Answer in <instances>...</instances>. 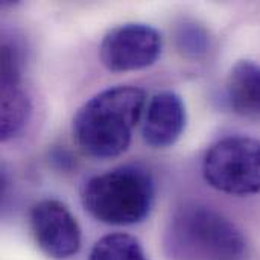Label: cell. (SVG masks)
Masks as SVG:
<instances>
[{
  "label": "cell",
  "instance_id": "obj_1",
  "mask_svg": "<svg viewBox=\"0 0 260 260\" xmlns=\"http://www.w3.org/2000/svg\"><path fill=\"white\" fill-rule=\"evenodd\" d=\"M146 107L145 90L134 85L105 88L88 99L75 114L72 134L78 148L93 158L123 154Z\"/></svg>",
  "mask_w": 260,
  "mask_h": 260
},
{
  "label": "cell",
  "instance_id": "obj_2",
  "mask_svg": "<svg viewBox=\"0 0 260 260\" xmlns=\"http://www.w3.org/2000/svg\"><path fill=\"white\" fill-rule=\"evenodd\" d=\"M163 242L172 260H241L247 250L241 230L203 204H186L175 210Z\"/></svg>",
  "mask_w": 260,
  "mask_h": 260
},
{
  "label": "cell",
  "instance_id": "obj_3",
  "mask_svg": "<svg viewBox=\"0 0 260 260\" xmlns=\"http://www.w3.org/2000/svg\"><path fill=\"white\" fill-rule=\"evenodd\" d=\"M155 184L149 171L125 165L88 178L81 189L85 212L107 225L142 222L154 206Z\"/></svg>",
  "mask_w": 260,
  "mask_h": 260
},
{
  "label": "cell",
  "instance_id": "obj_4",
  "mask_svg": "<svg viewBox=\"0 0 260 260\" xmlns=\"http://www.w3.org/2000/svg\"><path fill=\"white\" fill-rule=\"evenodd\" d=\"M206 183L229 195L260 193V140L230 136L216 142L203 160Z\"/></svg>",
  "mask_w": 260,
  "mask_h": 260
},
{
  "label": "cell",
  "instance_id": "obj_5",
  "mask_svg": "<svg viewBox=\"0 0 260 260\" xmlns=\"http://www.w3.org/2000/svg\"><path fill=\"white\" fill-rule=\"evenodd\" d=\"M163 47L161 34L145 23H125L105 34L99 58L111 72H133L152 66Z\"/></svg>",
  "mask_w": 260,
  "mask_h": 260
},
{
  "label": "cell",
  "instance_id": "obj_6",
  "mask_svg": "<svg viewBox=\"0 0 260 260\" xmlns=\"http://www.w3.org/2000/svg\"><path fill=\"white\" fill-rule=\"evenodd\" d=\"M29 224L37 245L46 256L64 260L73 257L79 251V224L61 201H38L30 209Z\"/></svg>",
  "mask_w": 260,
  "mask_h": 260
},
{
  "label": "cell",
  "instance_id": "obj_7",
  "mask_svg": "<svg viewBox=\"0 0 260 260\" xmlns=\"http://www.w3.org/2000/svg\"><path fill=\"white\" fill-rule=\"evenodd\" d=\"M186 128V105L180 94L171 90L152 96L146 107L142 136L146 145L165 149L177 143Z\"/></svg>",
  "mask_w": 260,
  "mask_h": 260
},
{
  "label": "cell",
  "instance_id": "obj_8",
  "mask_svg": "<svg viewBox=\"0 0 260 260\" xmlns=\"http://www.w3.org/2000/svg\"><path fill=\"white\" fill-rule=\"evenodd\" d=\"M227 99L235 113L260 119V64L238 61L227 79Z\"/></svg>",
  "mask_w": 260,
  "mask_h": 260
},
{
  "label": "cell",
  "instance_id": "obj_9",
  "mask_svg": "<svg viewBox=\"0 0 260 260\" xmlns=\"http://www.w3.org/2000/svg\"><path fill=\"white\" fill-rule=\"evenodd\" d=\"M0 107V137L6 142L24 128L30 116V101L21 87V81L2 82Z\"/></svg>",
  "mask_w": 260,
  "mask_h": 260
},
{
  "label": "cell",
  "instance_id": "obj_10",
  "mask_svg": "<svg viewBox=\"0 0 260 260\" xmlns=\"http://www.w3.org/2000/svg\"><path fill=\"white\" fill-rule=\"evenodd\" d=\"M88 260H148L140 242L126 233H111L101 238Z\"/></svg>",
  "mask_w": 260,
  "mask_h": 260
},
{
  "label": "cell",
  "instance_id": "obj_11",
  "mask_svg": "<svg viewBox=\"0 0 260 260\" xmlns=\"http://www.w3.org/2000/svg\"><path fill=\"white\" fill-rule=\"evenodd\" d=\"M178 44L180 49L186 55L200 56L209 49V35L204 29L197 24H184L178 32Z\"/></svg>",
  "mask_w": 260,
  "mask_h": 260
}]
</instances>
